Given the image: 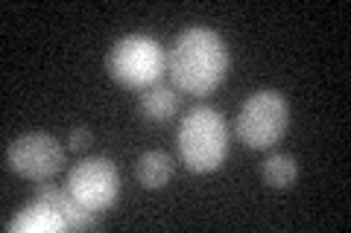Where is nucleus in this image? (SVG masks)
Listing matches in <instances>:
<instances>
[{
    "instance_id": "nucleus-3",
    "label": "nucleus",
    "mask_w": 351,
    "mask_h": 233,
    "mask_svg": "<svg viewBox=\"0 0 351 233\" xmlns=\"http://www.w3.org/2000/svg\"><path fill=\"white\" fill-rule=\"evenodd\" d=\"M106 70L112 79L132 91H147L167 70V55L161 44L149 36H123L106 59Z\"/></svg>"
},
{
    "instance_id": "nucleus-10",
    "label": "nucleus",
    "mask_w": 351,
    "mask_h": 233,
    "mask_svg": "<svg viewBox=\"0 0 351 233\" xmlns=\"http://www.w3.org/2000/svg\"><path fill=\"white\" fill-rule=\"evenodd\" d=\"M263 181L272 190H290L299 178V161L293 158V154H269L267 161H263Z\"/></svg>"
},
{
    "instance_id": "nucleus-1",
    "label": "nucleus",
    "mask_w": 351,
    "mask_h": 233,
    "mask_svg": "<svg viewBox=\"0 0 351 233\" xmlns=\"http://www.w3.org/2000/svg\"><path fill=\"white\" fill-rule=\"evenodd\" d=\"M167 73L176 91L191 96H208L228 76V47L219 32L208 27H191L179 32L167 55Z\"/></svg>"
},
{
    "instance_id": "nucleus-11",
    "label": "nucleus",
    "mask_w": 351,
    "mask_h": 233,
    "mask_svg": "<svg viewBox=\"0 0 351 233\" xmlns=\"http://www.w3.org/2000/svg\"><path fill=\"white\" fill-rule=\"evenodd\" d=\"M91 143H94V135H91V128L88 126H73L68 131V149L71 152H85Z\"/></svg>"
},
{
    "instance_id": "nucleus-4",
    "label": "nucleus",
    "mask_w": 351,
    "mask_h": 233,
    "mask_svg": "<svg viewBox=\"0 0 351 233\" xmlns=\"http://www.w3.org/2000/svg\"><path fill=\"white\" fill-rule=\"evenodd\" d=\"M290 126V102L284 94L272 91H255L243 105L234 120V135L237 140L249 149H269L284 137Z\"/></svg>"
},
{
    "instance_id": "nucleus-9",
    "label": "nucleus",
    "mask_w": 351,
    "mask_h": 233,
    "mask_svg": "<svg viewBox=\"0 0 351 233\" xmlns=\"http://www.w3.org/2000/svg\"><path fill=\"white\" fill-rule=\"evenodd\" d=\"M138 108H141V117L147 123H167V120L179 111V94L173 87H164V85H156V87H147L144 94L138 99Z\"/></svg>"
},
{
    "instance_id": "nucleus-5",
    "label": "nucleus",
    "mask_w": 351,
    "mask_h": 233,
    "mask_svg": "<svg viewBox=\"0 0 351 233\" xmlns=\"http://www.w3.org/2000/svg\"><path fill=\"white\" fill-rule=\"evenodd\" d=\"M6 166L18 178L41 184L64 169V149L47 131H27V135H18L9 143Z\"/></svg>"
},
{
    "instance_id": "nucleus-2",
    "label": "nucleus",
    "mask_w": 351,
    "mask_h": 233,
    "mask_svg": "<svg viewBox=\"0 0 351 233\" xmlns=\"http://www.w3.org/2000/svg\"><path fill=\"white\" fill-rule=\"evenodd\" d=\"M176 146H179V161L188 172H217L228 158V126L223 114L211 105L191 108L179 123Z\"/></svg>"
},
{
    "instance_id": "nucleus-8",
    "label": "nucleus",
    "mask_w": 351,
    "mask_h": 233,
    "mask_svg": "<svg viewBox=\"0 0 351 233\" xmlns=\"http://www.w3.org/2000/svg\"><path fill=\"white\" fill-rule=\"evenodd\" d=\"M135 178L144 190H161L173 178V158L164 149H149L135 161Z\"/></svg>"
},
{
    "instance_id": "nucleus-6",
    "label": "nucleus",
    "mask_w": 351,
    "mask_h": 233,
    "mask_svg": "<svg viewBox=\"0 0 351 233\" xmlns=\"http://www.w3.org/2000/svg\"><path fill=\"white\" fill-rule=\"evenodd\" d=\"M68 193L94 213L108 210L120 195V172L108 158H82L68 172Z\"/></svg>"
},
{
    "instance_id": "nucleus-7",
    "label": "nucleus",
    "mask_w": 351,
    "mask_h": 233,
    "mask_svg": "<svg viewBox=\"0 0 351 233\" xmlns=\"http://www.w3.org/2000/svg\"><path fill=\"white\" fill-rule=\"evenodd\" d=\"M6 230L9 233H59V230H68V225H64L62 213L50 202L32 198L15 219L6 221Z\"/></svg>"
}]
</instances>
